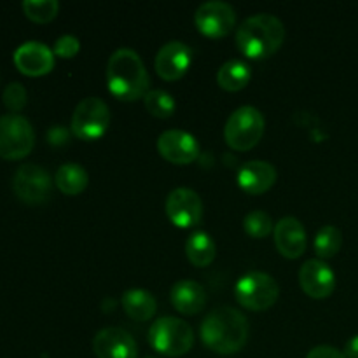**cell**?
Wrapping results in <instances>:
<instances>
[{
	"label": "cell",
	"instance_id": "6da1fadb",
	"mask_svg": "<svg viewBox=\"0 0 358 358\" xmlns=\"http://www.w3.org/2000/svg\"><path fill=\"white\" fill-rule=\"evenodd\" d=\"M201 339L212 352L219 355L238 353L248 339V322L236 308H215L201 324Z\"/></svg>",
	"mask_w": 358,
	"mask_h": 358
},
{
	"label": "cell",
	"instance_id": "7a4b0ae2",
	"mask_svg": "<svg viewBox=\"0 0 358 358\" xmlns=\"http://www.w3.org/2000/svg\"><path fill=\"white\" fill-rule=\"evenodd\" d=\"M149 72L136 51L121 48L108 58L107 87L117 100L135 101L149 93Z\"/></svg>",
	"mask_w": 358,
	"mask_h": 358
},
{
	"label": "cell",
	"instance_id": "3957f363",
	"mask_svg": "<svg viewBox=\"0 0 358 358\" xmlns=\"http://www.w3.org/2000/svg\"><path fill=\"white\" fill-rule=\"evenodd\" d=\"M285 41V27L273 14H255L240 24L236 31V45L241 55L252 59L269 58L282 48Z\"/></svg>",
	"mask_w": 358,
	"mask_h": 358
},
{
	"label": "cell",
	"instance_id": "277c9868",
	"mask_svg": "<svg viewBox=\"0 0 358 358\" xmlns=\"http://www.w3.org/2000/svg\"><path fill=\"white\" fill-rule=\"evenodd\" d=\"M266 121L261 110L250 105L236 108L233 114L229 115L224 128V138H226L227 145L234 150H250L261 142L262 135H264Z\"/></svg>",
	"mask_w": 358,
	"mask_h": 358
},
{
	"label": "cell",
	"instance_id": "5b68a950",
	"mask_svg": "<svg viewBox=\"0 0 358 358\" xmlns=\"http://www.w3.org/2000/svg\"><path fill=\"white\" fill-rule=\"evenodd\" d=\"M149 343L161 355L182 357L194 345V332L191 325L180 318L163 317L150 327Z\"/></svg>",
	"mask_w": 358,
	"mask_h": 358
},
{
	"label": "cell",
	"instance_id": "8992f818",
	"mask_svg": "<svg viewBox=\"0 0 358 358\" xmlns=\"http://www.w3.org/2000/svg\"><path fill=\"white\" fill-rule=\"evenodd\" d=\"M234 297L247 310L264 311L278 301L280 287L268 273L252 271L238 280L234 285Z\"/></svg>",
	"mask_w": 358,
	"mask_h": 358
},
{
	"label": "cell",
	"instance_id": "52a82bcc",
	"mask_svg": "<svg viewBox=\"0 0 358 358\" xmlns=\"http://www.w3.org/2000/svg\"><path fill=\"white\" fill-rule=\"evenodd\" d=\"M35 145V131L30 121L20 114L0 115V157L23 159Z\"/></svg>",
	"mask_w": 358,
	"mask_h": 358
},
{
	"label": "cell",
	"instance_id": "ba28073f",
	"mask_svg": "<svg viewBox=\"0 0 358 358\" xmlns=\"http://www.w3.org/2000/svg\"><path fill=\"white\" fill-rule=\"evenodd\" d=\"M72 133L80 140L101 138L110 126V110L107 103L96 96L84 98L79 101L72 114Z\"/></svg>",
	"mask_w": 358,
	"mask_h": 358
},
{
	"label": "cell",
	"instance_id": "9c48e42d",
	"mask_svg": "<svg viewBox=\"0 0 358 358\" xmlns=\"http://www.w3.org/2000/svg\"><path fill=\"white\" fill-rule=\"evenodd\" d=\"M14 194L28 205H38L49 199L52 178L42 166L27 163L16 170L13 177Z\"/></svg>",
	"mask_w": 358,
	"mask_h": 358
},
{
	"label": "cell",
	"instance_id": "30bf717a",
	"mask_svg": "<svg viewBox=\"0 0 358 358\" xmlns=\"http://www.w3.org/2000/svg\"><path fill=\"white\" fill-rule=\"evenodd\" d=\"M194 23L203 35L220 38L229 35L236 24V13L222 0H210L201 3L194 14Z\"/></svg>",
	"mask_w": 358,
	"mask_h": 358
},
{
	"label": "cell",
	"instance_id": "8fae6325",
	"mask_svg": "<svg viewBox=\"0 0 358 358\" xmlns=\"http://www.w3.org/2000/svg\"><path fill=\"white\" fill-rule=\"evenodd\" d=\"M166 215L171 224L180 229H189L201 222L203 203L198 192L187 187H178L166 198Z\"/></svg>",
	"mask_w": 358,
	"mask_h": 358
},
{
	"label": "cell",
	"instance_id": "7c38bea8",
	"mask_svg": "<svg viewBox=\"0 0 358 358\" xmlns=\"http://www.w3.org/2000/svg\"><path fill=\"white\" fill-rule=\"evenodd\" d=\"M157 150L173 164H189L199 156V143L196 136L182 129H168L157 138Z\"/></svg>",
	"mask_w": 358,
	"mask_h": 358
},
{
	"label": "cell",
	"instance_id": "4fadbf2b",
	"mask_svg": "<svg viewBox=\"0 0 358 358\" xmlns=\"http://www.w3.org/2000/svg\"><path fill=\"white\" fill-rule=\"evenodd\" d=\"M93 352L98 358H138L135 339L119 327L98 331L93 339Z\"/></svg>",
	"mask_w": 358,
	"mask_h": 358
},
{
	"label": "cell",
	"instance_id": "5bb4252c",
	"mask_svg": "<svg viewBox=\"0 0 358 358\" xmlns=\"http://www.w3.org/2000/svg\"><path fill=\"white\" fill-rule=\"evenodd\" d=\"M14 65L24 76H45L55 66V52L42 42L28 41L14 51Z\"/></svg>",
	"mask_w": 358,
	"mask_h": 358
},
{
	"label": "cell",
	"instance_id": "9a60e30c",
	"mask_svg": "<svg viewBox=\"0 0 358 358\" xmlns=\"http://www.w3.org/2000/svg\"><path fill=\"white\" fill-rule=\"evenodd\" d=\"M301 289L313 299H325L336 289V275L320 259H310L299 271Z\"/></svg>",
	"mask_w": 358,
	"mask_h": 358
},
{
	"label": "cell",
	"instance_id": "2e32d148",
	"mask_svg": "<svg viewBox=\"0 0 358 358\" xmlns=\"http://www.w3.org/2000/svg\"><path fill=\"white\" fill-rule=\"evenodd\" d=\"M192 63V51L180 41L166 42L156 56V72L164 80H177L185 76Z\"/></svg>",
	"mask_w": 358,
	"mask_h": 358
},
{
	"label": "cell",
	"instance_id": "e0dca14e",
	"mask_svg": "<svg viewBox=\"0 0 358 358\" xmlns=\"http://www.w3.org/2000/svg\"><path fill=\"white\" fill-rule=\"evenodd\" d=\"M275 245L283 257H301L308 245L306 229L296 217H283L275 226Z\"/></svg>",
	"mask_w": 358,
	"mask_h": 358
},
{
	"label": "cell",
	"instance_id": "ac0fdd59",
	"mask_svg": "<svg viewBox=\"0 0 358 358\" xmlns=\"http://www.w3.org/2000/svg\"><path fill=\"white\" fill-rule=\"evenodd\" d=\"M276 168L266 161H248L238 171V185L248 194H262L275 185Z\"/></svg>",
	"mask_w": 358,
	"mask_h": 358
},
{
	"label": "cell",
	"instance_id": "d6986e66",
	"mask_svg": "<svg viewBox=\"0 0 358 358\" xmlns=\"http://www.w3.org/2000/svg\"><path fill=\"white\" fill-rule=\"evenodd\" d=\"M171 304L182 315H196L206 304V292L194 280H180L171 287Z\"/></svg>",
	"mask_w": 358,
	"mask_h": 358
},
{
	"label": "cell",
	"instance_id": "ffe728a7",
	"mask_svg": "<svg viewBox=\"0 0 358 358\" xmlns=\"http://www.w3.org/2000/svg\"><path fill=\"white\" fill-rule=\"evenodd\" d=\"M122 308L126 315L135 322H147L156 313V297L143 289H129L122 296Z\"/></svg>",
	"mask_w": 358,
	"mask_h": 358
},
{
	"label": "cell",
	"instance_id": "44dd1931",
	"mask_svg": "<svg viewBox=\"0 0 358 358\" xmlns=\"http://www.w3.org/2000/svg\"><path fill=\"white\" fill-rule=\"evenodd\" d=\"M252 79V70L243 59H229L224 63L217 73V83L226 91H240L248 86Z\"/></svg>",
	"mask_w": 358,
	"mask_h": 358
},
{
	"label": "cell",
	"instance_id": "7402d4cb",
	"mask_svg": "<svg viewBox=\"0 0 358 358\" xmlns=\"http://www.w3.org/2000/svg\"><path fill=\"white\" fill-rule=\"evenodd\" d=\"M185 254L192 264L198 266V268H206L215 259V241L205 231H196L189 236L187 243H185Z\"/></svg>",
	"mask_w": 358,
	"mask_h": 358
},
{
	"label": "cell",
	"instance_id": "603a6c76",
	"mask_svg": "<svg viewBox=\"0 0 358 358\" xmlns=\"http://www.w3.org/2000/svg\"><path fill=\"white\" fill-rule=\"evenodd\" d=\"M87 182H90L87 171L77 163L62 164L55 175L56 187L66 196L80 194L87 187Z\"/></svg>",
	"mask_w": 358,
	"mask_h": 358
},
{
	"label": "cell",
	"instance_id": "cb8c5ba5",
	"mask_svg": "<svg viewBox=\"0 0 358 358\" xmlns=\"http://www.w3.org/2000/svg\"><path fill=\"white\" fill-rule=\"evenodd\" d=\"M343 234L336 226H324L315 238V254L318 259H331L341 250Z\"/></svg>",
	"mask_w": 358,
	"mask_h": 358
},
{
	"label": "cell",
	"instance_id": "d4e9b609",
	"mask_svg": "<svg viewBox=\"0 0 358 358\" xmlns=\"http://www.w3.org/2000/svg\"><path fill=\"white\" fill-rule=\"evenodd\" d=\"M145 108L154 115V117L166 119L171 117L177 108L173 96L163 90H152L145 94Z\"/></svg>",
	"mask_w": 358,
	"mask_h": 358
},
{
	"label": "cell",
	"instance_id": "484cf974",
	"mask_svg": "<svg viewBox=\"0 0 358 358\" xmlns=\"http://www.w3.org/2000/svg\"><path fill=\"white\" fill-rule=\"evenodd\" d=\"M59 3L56 0H24L23 13L35 23H49L56 17Z\"/></svg>",
	"mask_w": 358,
	"mask_h": 358
},
{
	"label": "cell",
	"instance_id": "4316f807",
	"mask_svg": "<svg viewBox=\"0 0 358 358\" xmlns=\"http://www.w3.org/2000/svg\"><path fill=\"white\" fill-rule=\"evenodd\" d=\"M245 233L252 238H266L268 234H271L273 231V220L271 217L268 215L262 210H255V212H250L247 217H245Z\"/></svg>",
	"mask_w": 358,
	"mask_h": 358
},
{
	"label": "cell",
	"instance_id": "83f0119b",
	"mask_svg": "<svg viewBox=\"0 0 358 358\" xmlns=\"http://www.w3.org/2000/svg\"><path fill=\"white\" fill-rule=\"evenodd\" d=\"M3 105L9 108L10 112H20L21 108L27 105V90L23 87V84L20 83H10L9 86L6 87L2 94Z\"/></svg>",
	"mask_w": 358,
	"mask_h": 358
},
{
	"label": "cell",
	"instance_id": "f1b7e54d",
	"mask_svg": "<svg viewBox=\"0 0 358 358\" xmlns=\"http://www.w3.org/2000/svg\"><path fill=\"white\" fill-rule=\"evenodd\" d=\"M79 49H80L79 38L73 37V35H62V37L55 42V49H52V52H55L56 56H59V58H73V56L79 52Z\"/></svg>",
	"mask_w": 358,
	"mask_h": 358
},
{
	"label": "cell",
	"instance_id": "f546056e",
	"mask_svg": "<svg viewBox=\"0 0 358 358\" xmlns=\"http://www.w3.org/2000/svg\"><path fill=\"white\" fill-rule=\"evenodd\" d=\"M306 358H346L345 353L341 350L334 348V346H315L310 353H308Z\"/></svg>",
	"mask_w": 358,
	"mask_h": 358
},
{
	"label": "cell",
	"instance_id": "4dcf8cb0",
	"mask_svg": "<svg viewBox=\"0 0 358 358\" xmlns=\"http://www.w3.org/2000/svg\"><path fill=\"white\" fill-rule=\"evenodd\" d=\"M346 358H358V334L353 336L348 343L345 345V352Z\"/></svg>",
	"mask_w": 358,
	"mask_h": 358
},
{
	"label": "cell",
	"instance_id": "1f68e13d",
	"mask_svg": "<svg viewBox=\"0 0 358 358\" xmlns=\"http://www.w3.org/2000/svg\"><path fill=\"white\" fill-rule=\"evenodd\" d=\"M145 358H154V357H145Z\"/></svg>",
	"mask_w": 358,
	"mask_h": 358
}]
</instances>
